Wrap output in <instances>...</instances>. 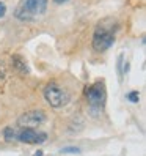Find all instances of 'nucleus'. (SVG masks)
I'll return each mask as SVG.
<instances>
[{
    "mask_svg": "<svg viewBox=\"0 0 146 156\" xmlns=\"http://www.w3.org/2000/svg\"><path fill=\"white\" fill-rule=\"evenodd\" d=\"M44 98L52 107H63L69 103V93L57 84H49L44 88Z\"/></svg>",
    "mask_w": 146,
    "mask_h": 156,
    "instance_id": "2",
    "label": "nucleus"
},
{
    "mask_svg": "<svg viewBox=\"0 0 146 156\" xmlns=\"http://www.w3.org/2000/svg\"><path fill=\"white\" fill-rule=\"evenodd\" d=\"M47 136L44 133H36L33 128H24V129L17 134V140H21L24 144H33V145H39L46 142Z\"/></svg>",
    "mask_w": 146,
    "mask_h": 156,
    "instance_id": "6",
    "label": "nucleus"
},
{
    "mask_svg": "<svg viewBox=\"0 0 146 156\" xmlns=\"http://www.w3.org/2000/svg\"><path fill=\"white\" fill-rule=\"evenodd\" d=\"M87 99L93 115H97L102 112V107L105 103V90L101 84H94L90 90H87Z\"/></svg>",
    "mask_w": 146,
    "mask_h": 156,
    "instance_id": "3",
    "label": "nucleus"
},
{
    "mask_svg": "<svg viewBox=\"0 0 146 156\" xmlns=\"http://www.w3.org/2000/svg\"><path fill=\"white\" fill-rule=\"evenodd\" d=\"M3 137H5L6 142H14V140H17V134H16V131L13 129L11 126H6L5 129H3Z\"/></svg>",
    "mask_w": 146,
    "mask_h": 156,
    "instance_id": "8",
    "label": "nucleus"
},
{
    "mask_svg": "<svg viewBox=\"0 0 146 156\" xmlns=\"http://www.w3.org/2000/svg\"><path fill=\"white\" fill-rule=\"evenodd\" d=\"M126 98L129 99L131 103H138V101H140V93L134 90V91H129V93L126 95Z\"/></svg>",
    "mask_w": 146,
    "mask_h": 156,
    "instance_id": "9",
    "label": "nucleus"
},
{
    "mask_svg": "<svg viewBox=\"0 0 146 156\" xmlns=\"http://www.w3.org/2000/svg\"><path fill=\"white\" fill-rule=\"evenodd\" d=\"M5 13H6V6H5V3L0 2V17H3Z\"/></svg>",
    "mask_w": 146,
    "mask_h": 156,
    "instance_id": "11",
    "label": "nucleus"
},
{
    "mask_svg": "<svg viewBox=\"0 0 146 156\" xmlns=\"http://www.w3.org/2000/svg\"><path fill=\"white\" fill-rule=\"evenodd\" d=\"M61 153L65 154H76V153H80V148H77V147H66V148H61Z\"/></svg>",
    "mask_w": 146,
    "mask_h": 156,
    "instance_id": "10",
    "label": "nucleus"
},
{
    "mask_svg": "<svg viewBox=\"0 0 146 156\" xmlns=\"http://www.w3.org/2000/svg\"><path fill=\"white\" fill-rule=\"evenodd\" d=\"M55 3H65V2H68V0H53Z\"/></svg>",
    "mask_w": 146,
    "mask_h": 156,
    "instance_id": "13",
    "label": "nucleus"
},
{
    "mask_svg": "<svg viewBox=\"0 0 146 156\" xmlns=\"http://www.w3.org/2000/svg\"><path fill=\"white\" fill-rule=\"evenodd\" d=\"M113 41H115V35L110 29H107L105 25H99L96 29L94 36H93V48L96 51L99 52L107 51L113 44Z\"/></svg>",
    "mask_w": 146,
    "mask_h": 156,
    "instance_id": "4",
    "label": "nucleus"
},
{
    "mask_svg": "<svg viewBox=\"0 0 146 156\" xmlns=\"http://www.w3.org/2000/svg\"><path fill=\"white\" fill-rule=\"evenodd\" d=\"M11 60H13V65H14L17 73H21V74H29V66L25 65V62L19 55H13Z\"/></svg>",
    "mask_w": 146,
    "mask_h": 156,
    "instance_id": "7",
    "label": "nucleus"
},
{
    "mask_svg": "<svg viewBox=\"0 0 146 156\" xmlns=\"http://www.w3.org/2000/svg\"><path fill=\"white\" fill-rule=\"evenodd\" d=\"M33 156H44V153H42V150H36L33 153Z\"/></svg>",
    "mask_w": 146,
    "mask_h": 156,
    "instance_id": "12",
    "label": "nucleus"
},
{
    "mask_svg": "<svg viewBox=\"0 0 146 156\" xmlns=\"http://www.w3.org/2000/svg\"><path fill=\"white\" fill-rule=\"evenodd\" d=\"M44 122H46V114L42 111H39V109L29 111L17 118V125L22 128H35V126H39Z\"/></svg>",
    "mask_w": 146,
    "mask_h": 156,
    "instance_id": "5",
    "label": "nucleus"
},
{
    "mask_svg": "<svg viewBox=\"0 0 146 156\" xmlns=\"http://www.w3.org/2000/svg\"><path fill=\"white\" fill-rule=\"evenodd\" d=\"M46 8H47V0H21L14 14L21 21H32L44 14Z\"/></svg>",
    "mask_w": 146,
    "mask_h": 156,
    "instance_id": "1",
    "label": "nucleus"
}]
</instances>
